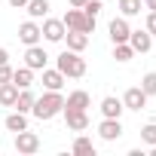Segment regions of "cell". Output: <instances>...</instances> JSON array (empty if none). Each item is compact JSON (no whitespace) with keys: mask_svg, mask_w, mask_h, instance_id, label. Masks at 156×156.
Instances as JSON below:
<instances>
[{"mask_svg":"<svg viewBox=\"0 0 156 156\" xmlns=\"http://www.w3.org/2000/svg\"><path fill=\"white\" fill-rule=\"evenodd\" d=\"M129 46L135 49V55H138V52H141V55L150 52V49H153V37H150V31H147V28H144V31H132V34H129Z\"/></svg>","mask_w":156,"mask_h":156,"instance_id":"10","label":"cell"},{"mask_svg":"<svg viewBox=\"0 0 156 156\" xmlns=\"http://www.w3.org/2000/svg\"><path fill=\"white\" fill-rule=\"evenodd\" d=\"M144 6H147L150 12H156V0H144Z\"/></svg>","mask_w":156,"mask_h":156,"instance_id":"32","label":"cell"},{"mask_svg":"<svg viewBox=\"0 0 156 156\" xmlns=\"http://www.w3.org/2000/svg\"><path fill=\"white\" fill-rule=\"evenodd\" d=\"M64 40H67V49H73V52H83L89 46V34H83V31H67Z\"/></svg>","mask_w":156,"mask_h":156,"instance_id":"17","label":"cell"},{"mask_svg":"<svg viewBox=\"0 0 156 156\" xmlns=\"http://www.w3.org/2000/svg\"><path fill=\"white\" fill-rule=\"evenodd\" d=\"M6 3H9L12 9H25V6H28V0H6Z\"/></svg>","mask_w":156,"mask_h":156,"instance_id":"30","label":"cell"},{"mask_svg":"<svg viewBox=\"0 0 156 156\" xmlns=\"http://www.w3.org/2000/svg\"><path fill=\"white\" fill-rule=\"evenodd\" d=\"M19 40H22L25 46H34V43H40V40H43L37 19H28V22H22V25H19Z\"/></svg>","mask_w":156,"mask_h":156,"instance_id":"7","label":"cell"},{"mask_svg":"<svg viewBox=\"0 0 156 156\" xmlns=\"http://www.w3.org/2000/svg\"><path fill=\"white\" fill-rule=\"evenodd\" d=\"M61 113H64V122H67V129H70V132H86V129H89V113H86V110L64 107Z\"/></svg>","mask_w":156,"mask_h":156,"instance_id":"6","label":"cell"},{"mask_svg":"<svg viewBox=\"0 0 156 156\" xmlns=\"http://www.w3.org/2000/svg\"><path fill=\"white\" fill-rule=\"evenodd\" d=\"M122 98H113V95H107V98H101V113L104 116H110V119H119L122 116Z\"/></svg>","mask_w":156,"mask_h":156,"instance_id":"15","label":"cell"},{"mask_svg":"<svg viewBox=\"0 0 156 156\" xmlns=\"http://www.w3.org/2000/svg\"><path fill=\"white\" fill-rule=\"evenodd\" d=\"M70 150H73V153H80V156H95V144H92L86 135H80V138H76Z\"/></svg>","mask_w":156,"mask_h":156,"instance_id":"23","label":"cell"},{"mask_svg":"<svg viewBox=\"0 0 156 156\" xmlns=\"http://www.w3.org/2000/svg\"><path fill=\"white\" fill-rule=\"evenodd\" d=\"M64 110V95L61 92H52V89H46L37 101H34V107H31V113L43 122V119H55L58 113Z\"/></svg>","mask_w":156,"mask_h":156,"instance_id":"1","label":"cell"},{"mask_svg":"<svg viewBox=\"0 0 156 156\" xmlns=\"http://www.w3.org/2000/svg\"><path fill=\"white\" fill-rule=\"evenodd\" d=\"M12 83H16L19 89H31V86H34V70H31L28 64H25V67H16V70H12Z\"/></svg>","mask_w":156,"mask_h":156,"instance_id":"18","label":"cell"},{"mask_svg":"<svg viewBox=\"0 0 156 156\" xmlns=\"http://www.w3.org/2000/svg\"><path fill=\"white\" fill-rule=\"evenodd\" d=\"M144 28L150 31V37H156V12H147V25Z\"/></svg>","mask_w":156,"mask_h":156,"instance_id":"29","label":"cell"},{"mask_svg":"<svg viewBox=\"0 0 156 156\" xmlns=\"http://www.w3.org/2000/svg\"><path fill=\"white\" fill-rule=\"evenodd\" d=\"M40 34L49 40V43H61L64 40V34H67V28H64V22L61 19H43V25H40Z\"/></svg>","mask_w":156,"mask_h":156,"instance_id":"5","label":"cell"},{"mask_svg":"<svg viewBox=\"0 0 156 156\" xmlns=\"http://www.w3.org/2000/svg\"><path fill=\"white\" fill-rule=\"evenodd\" d=\"M98 135H101L104 141H116V138L122 135V122H119V119L104 116V119H101V126H98Z\"/></svg>","mask_w":156,"mask_h":156,"instance_id":"13","label":"cell"},{"mask_svg":"<svg viewBox=\"0 0 156 156\" xmlns=\"http://www.w3.org/2000/svg\"><path fill=\"white\" fill-rule=\"evenodd\" d=\"M113 58H116L119 64H126V61L135 58V49H132L129 43H113Z\"/></svg>","mask_w":156,"mask_h":156,"instance_id":"24","label":"cell"},{"mask_svg":"<svg viewBox=\"0 0 156 156\" xmlns=\"http://www.w3.org/2000/svg\"><path fill=\"white\" fill-rule=\"evenodd\" d=\"M83 12L92 16V19H98V12H101V0H86V3H83Z\"/></svg>","mask_w":156,"mask_h":156,"instance_id":"27","label":"cell"},{"mask_svg":"<svg viewBox=\"0 0 156 156\" xmlns=\"http://www.w3.org/2000/svg\"><path fill=\"white\" fill-rule=\"evenodd\" d=\"M116 6H119V12H122L126 19L141 16V9H144V3H141V0H116Z\"/></svg>","mask_w":156,"mask_h":156,"instance_id":"21","label":"cell"},{"mask_svg":"<svg viewBox=\"0 0 156 156\" xmlns=\"http://www.w3.org/2000/svg\"><path fill=\"white\" fill-rule=\"evenodd\" d=\"M0 64H9V49L0 46Z\"/></svg>","mask_w":156,"mask_h":156,"instance_id":"31","label":"cell"},{"mask_svg":"<svg viewBox=\"0 0 156 156\" xmlns=\"http://www.w3.org/2000/svg\"><path fill=\"white\" fill-rule=\"evenodd\" d=\"M150 156H156V144H153V150H150Z\"/></svg>","mask_w":156,"mask_h":156,"instance_id":"34","label":"cell"},{"mask_svg":"<svg viewBox=\"0 0 156 156\" xmlns=\"http://www.w3.org/2000/svg\"><path fill=\"white\" fill-rule=\"evenodd\" d=\"M141 89L147 92V98H150V95H156V70H150V73H144V76H141Z\"/></svg>","mask_w":156,"mask_h":156,"instance_id":"25","label":"cell"},{"mask_svg":"<svg viewBox=\"0 0 156 156\" xmlns=\"http://www.w3.org/2000/svg\"><path fill=\"white\" fill-rule=\"evenodd\" d=\"M19 98V86L9 80V83H0V107H12Z\"/></svg>","mask_w":156,"mask_h":156,"instance_id":"16","label":"cell"},{"mask_svg":"<svg viewBox=\"0 0 156 156\" xmlns=\"http://www.w3.org/2000/svg\"><path fill=\"white\" fill-rule=\"evenodd\" d=\"M3 126H6L9 132H22V129H28V113H19V110H16V113H9V116H6V122H3Z\"/></svg>","mask_w":156,"mask_h":156,"instance_id":"22","label":"cell"},{"mask_svg":"<svg viewBox=\"0 0 156 156\" xmlns=\"http://www.w3.org/2000/svg\"><path fill=\"white\" fill-rule=\"evenodd\" d=\"M55 67L70 76V80H80V76H86V58H80V52H73V49H64L58 58H55Z\"/></svg>","mask_w":156,"mask_h":156,"instance_id":"2","label":"cell"},{"mask_svg":"<svg viewBox=\"0 0 156 156\" xmlns=\"http://www.w3.org/2000/svg\"><path fill=\"white\" fill-rule=\"evenodd\" d=\"M107 31H110V40H113V43H129V34H132V28H129L126 16L113 19V22L107 25Z\"/></svg>","mask_w":156,"mask_h":156,"instance_id":"11","label":"cell"},{"mask_svg":"<svg viewBox=\"0 0 156 156\" xmlns=\"http://www.w3.org/2000/svg\"><path fill=\"white\" fill-rule=\"evenodd\" d=\"M34 101H37V95L31 92V89H19V98H16V110L19 113H31V107H34Z\"/></svg>","mask_w":156,"mask_h":156,"instance_id":"19","label":"cell"},{"mask_svg":"<svg viewBox=\"0 0 156 156\" xmlns=\"http://www.w3.org/2000/svg\"><path fill=\"white\" fill-rule=\"evenodd\" d=\"M12 70H16V67H9V64H0V83H9V80H12Z\"/></svg>","mask_w":156,"mask_h":156,"instance_id":"28","label":"cell"},{"mask_svg":"<svg viewBox=\"0 0 156 156\" xmlns=\"http://www.w3.org/2000/svg\"><path fill=\"white\" fill-rule=\"evenodd\" d=\"M122 107H126V110H144V107H147V92H144L141 86L126 89V95H122Z\"/></svg>","mask_w":156,"mask_h":156,"instance_id":"8","label":"cell"},{"mask_svg":"<svg viewBox=\"0 0 156 156\" xmlns=\"http://www.w3.org/2000/svg\"><path fill=\"white\" fill-rule=\"evenodd\" d=\"M61 22H64V28H67V31H83V34H92V31H95V19H92V16H86L83 9H76V6H70V9L64 12V19H61Z\"/></svg>","mask_w":156,"mask_h":156,"instance_id":"3","label":"cell"},{"mask_svg":"<svg viewBox=\"0 0 156 156\" xmlns=\"http://www.w3.org/2000/svg\"><path fill=\"white\" fill-rule=\"evenodd\" d=\"M141 141H144V144H150V147L156 144V122H147V126L141 129Z\"/></svg>","mask_w":156,"mask_h":156,"instance_id":"26","label":"cell"},{"mask_svg":"<svg viewBox=\"0 0 156 156\" xmlns=\"http://www.w3.org/2000/svg\"><path fill=\"white\" fill-rule=\"evenodd\" d=\"M46 61H49V55H46V49H43L40 43L28 46V52H25V64H28L31 70H43V67H46Z\"/></svg>","mask_w":156,"mask_h":156,"instance_id":"9","label":"cell"},{"mask_svg":"<svg viewBox=\"0 0 156 156\" xmlns=\"http://www.w3.org/2000/svg\"><path fill=\"white\" fill-rule=\"evenodd\" d=\"M37 150H40V135H37V132H28V129L16 132V153L31 156V153H37Z\"/></svg>","mask_w":156,"mask_h":156,"instance_id":"4","label":"cell"},{"mask_svg":"<svg viewBox=\"0 0 156 156\" xmlns=\"http://www.w3.org/2000/svg\"><path fill=\"white\" fill-rule=\"evenodd\" d=\"M67 3H70V6H76V9H83V3H86V0H67Z\"/></svg>","mask_w":156,"mask_h":156,"instance_id":"33","label":"cell"},{"mask_svg":"<svg viewBox=\"0 0 156 156\" xmlns=\"http://www.w3.org/2000/svg\"><path fill=\"white\" fill-rule=\"evenodd\" d=\"M28 16L31 19H46L49 16V0H28Z\"/></svg>","mask_w":156,"mask_h":156,"instance_id":"20","label":"cell"},{"mask_svg":"<svg viewBox=\"0 0 156 156\" xmlns=\"http://www.w3.org/2000/svg\"><path fill=\"white\" fill-rule=\"evenodd\" d=\"M64 80H67V76H64V73H61L58 67H52V70H49V67H43V80H40V83H43V89H52V92H61Z\"/></svg>","mask_w":156,"mask_h":156,"instance_id":"12","label":"cell"},{"mask_svg":"<svg viewBox=\"0 0 156 156\" xmlns=\"http://www.w3.org/2000/svg\"><path fill=\"white\" fill-rule=\"evenodd\" d=\"M64 107H73V110H89V107H92V98H89V92H86V89H76V92H70V95L64 98Z\"/></svg>","mask_w":156,"mask_h":156,"instance_id":"14","label":"cell"}]
</instances>
